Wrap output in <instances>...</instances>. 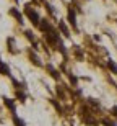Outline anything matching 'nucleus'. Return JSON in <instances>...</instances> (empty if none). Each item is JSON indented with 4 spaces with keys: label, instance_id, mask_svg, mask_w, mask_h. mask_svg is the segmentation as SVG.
Wrapping results in <instances>:
<instances>
[{
    "label": "nucleus",
    "instance_id": "nucleus-13",
    "mask_svg": "<svg viewBox=\"0 0 117 126\" xmlns=\"http://www.w3.org/2000/svg\"><path fill=\"white\" fill-rule=\"evenodd\" d=\"M103 125H104V126H116V123L109 121V120H103Z\"/></svg>",
    "mask_w": 117,
    "mask_h": 126
},
{
    "label": "nucleus",
    "instance_id": "nucleus-10",
    "mask_svg": "<svg viewBox=\"0 0 117 126\" xmlns=\"http://www.w3.org/2000/svg\"><path fill=\"white\" fill-rule=\"evenodd\" d=\"M29 57H31V61H33V64H36V65H42V62L39 61V57L34 54V52H29Z\"/></svg>",
    "mask_w": 117,
    "mask_h": 126
},
{
    "label": "nucleus",
    "instance_id": "nucleus-14",
    "mask_svg": "<svg viewBox=\"0 0 117 126\" xmlns=\"http://www.w3.org/2000/svg\"><path fill=\"white\" fill-rule=\"evenodd\" d=\"M111 115H112L114 118H117V107H112V110H111Z\"/></svg>",
    "mask_w": 117,
    "mask_h": 126
},
{
    "label": "nucleus",
    "instance_id": "nucleus-3",
    "mask_svg": "<svg viewBox=\"0 0 117 126\" xmlns=\"http://www.w3.org/2000/svg\"><path fill=\"white\" fill-rule=\"evenodd\" d=\"M39 30H41L42 33H47V31H51L52 30V26H51V23H49V21H47V20H41V21H39Z\"/></svg>",
    "mask_w": 117,
    "mask_h": 126
},
{
    "label": "nucleus",
    "instance_id": "nucleus-2",
    "mask_svg": "<svg viewBox=\"0 0 117 126\" xmlns=\"http://www.w3.org/2000/svg\"><path fill=\"white\" fill-rule=\"evenodd\" d=\"M67 18H68V23L76 30V13H75V10L72 8V7L68 8V12H67Z\"/></svg>",
    "mask_w": 117,
    "mask_h": 126
},
{
    "label": "nucleus",
    "instance_id": "nucleus-6",
    "mask_svg": "<svg viewBox=\"0 0 117 126\" xmlns=\"http://www.w3.org/2000/svg\"><path fill=\"white\" fill-rule=\"evenodd\" d=\"M0 74L2 75H10V67L0 59Z\"/></svg>",
    "mask_w": 117,
    "mask_h": 126
},
{
    "label": "nucleus",
    "instance_id": "nucleus-12",
    "mask_svg": "<svg viewBox=\"0 0 117 126\" xmlns=\"http://www.w3.org/2000/svg\"><path fill=\"white\" fill-rule=\"evenodd\" d=\"M16 98H18L20 102H24V100H26V94L21 92V90H16Z\"/></svg>",
    "mask_w": 117,
    "mask_h": 126
},
{
    "label": "nucleus",
    "instance_id": "nucleus-7",
    "mask_svg": "<svg viewBox=\"0 0 117 126\" xmlns=\"http://www.w3.org/2000/svg\"><path fill=\"white\" fill-rule=\"evenodd\" d=\"M11 118H13V125L15 126H26V125H24V121L18 116V115H16V113H11Z\"/></svg>",
    "mask_w": 117,
    "mask_h": 126
},
{
    "label": "nucleus",
    "instance_id": "nucleus-8",
    "mask_svg": "<svg viewBox=\"0 0 117 126\" xmlns=\"http://www.w3.org/2000/svg\"><path fill=\"white\" fill-rule=\"evenodd\" d=\"M59 30H60L62 33H64V36H70V31H68V28H67V25H65V21H60L59 23Z\"/></svg>",
    "mask_w": 117,
    "mask_h": 126
},
{
    "label": "nucleus",
    "instance_id": "nucleus-1",
    "mask_svg": "<svg viewBox=\"0 0 117 126\" xmlns=\"http://www.w3.org/2000/svg\"><path fill=\"white\" fill-rule=\"evenodd\" d=\"M24 15H26V16H28V20H29L33 25H36V26H38L39 21H41V18H39V13L33 8V7H29V5H26V7H24Z\"/></svg>",
    "mask_w": 117,
    "mask_h": 126
},
{
    "label": "nucleus",
    "instance_id": "nucleus-5",
    "mask_svg": "<svg viewBox=\"0 0 117 126\" xmlns=\"http://www.w3.org/2000/svg\"><path fill=\"white\" fill-rule=\"evenodd\" d=\"M8 13L11 15V16H13V18L16 20L18 23H23V15L20 13V12H18L16 8H10V12H8Z\"/></svg>",
    "mask_w": 117,
    "mask_h": 126
},
{
    "label": "nucleus",
    "instance_id": "nucleus-4",
    "mask_svg": "<svg viewBox=\"0 0 117 126\" xmlns=\"http://www.w3.org/2000/svg\"><path fill=\"white\" fill-rule=\"evenodd\" d=\"M3 103H5V107L8 108L11 113H16V108H15V102L11 100V98H7V97H3Z\"/></svg>",
    "mask_w": 117,
    "mask_h": 126
},
{
    "label": "nucleus",
    "instance_id": "nucleus-9",
    "mask_svg": "<svg viewBox=\"0 0 117 126\" xmlns=\"http://www.w3.org/2000/svg\"><path fill=\"white\" fill-rule=\"evenodd\" d=\"M47 70H49V74H51V75H52V77H54L55 80H59V79H60V74H59V70H55L54 67H52V65H47Z\"/></svg>",
    "mask_w": 117,
    "mask_h": 126
},
{
    "label": "nucleus",
    "instance_id": "nucleus-11",
    "mask_svg": "<svg viewBox=\"0 0 117 126\" xmlns=\"http://www.w3.org/2000/svg\"><path fill=\"white\" fill-rule=\"evenodd\" d=\"M107 67H109L111 70H112L114 74H117V64H116L114 61H107Z\"/></svg>",
    "mask_w": 117,
    "mask_h": 126
}]
</instances>
